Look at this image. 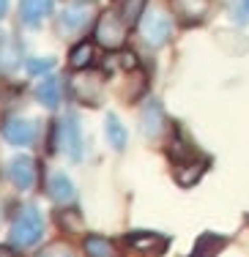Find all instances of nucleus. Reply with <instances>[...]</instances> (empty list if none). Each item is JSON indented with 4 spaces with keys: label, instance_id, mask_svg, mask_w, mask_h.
<instances>
[{
    "label": "nucleus",
    "instance_id": "nucleus-1",
    "mask_svg": "<svg viewBox=\"0 0 249 257\" xmlns=\"http://www.w3.org/2000/svg\"><path fill=\"white\" fill-rule=\"evenodd\" d=\"M44 235V219H41V211L36 205H20L11 219L9 227V246L14 249H30L41 241Z\"/></svg>",
    "mask_w": 249,
    "mask_h": 257
},
{
    "label": "nucleus",
    "instance_id": "nucleus-2",
    "mask_svg": "<svg viewBox=\"0 0 249 257\" xmlns=\"http://www.w3.org/2000/svg\"><path fill=\"white\" fill-rule=\"evenodd\" d=\"M104 74L93 69H85V71H74L66 82V90L71 93V99L77 104H85V107H99L101 99H104Z\"/></svg>",
    "mask_w": 249,
    "mask_h": 257
},
{
    "label": "nucleus",
    "instance_id": "nucleus-3",
    "mask_svg": "<svg viewBox=\"0 0 249 257\" xmlns=\"http://www.w3.org/2000/svg\"><path fill=\"white\" fill-rule=\"evenodd\" d=\"M55 143L60 148V154L66 159H71L74 164L82 162L85 156V137H82V123L77 115H63L55 126Z\"/></svg>",
    "mask_w": 249,
    "mask_h": 257
},
{
    "label": "nucleus",
    "instance_id": "nucleus-4",
    "mask_svg": "<svg viewBox=\"0 0 249 257\" xmlns=\"http://www.w3.org/2000/svg\"><path fill=\"white\" fill-rule=\"evenodd\" d=\"M93 36H96V44L104 47V50H120L126 44V36H129V28L126 22L118 17V11H101L99 20L93 25Z\"/></svg>",
    "mask_w": 249,
    "mask_h": 257
},
{
    "label": "nucleus",
    "instance_id": "nucleus-5",
    "mask_svg": "<svg viewBox=\"0 0 249 257\" xmlns=\"http://www.w3.org/2000/svg\"><path fill=\"white\" fill-rule=\"evenodd\" d=\"M90 22H93V9H90L88 3H82V0H74V3H69L63 11H58V33L63 36H82L85 30L90 28Z\"/></svg>",
    "mask_w": 249,
    "mask_h": 257
},
{
    "label": "nucleus",
    "instance_id": "nucleus-6",
    "mask_svg": "<svg viewBox=\"0 0 249 257\" xmlns=\"http://www.w3.org/2000/svg\"><path fill=\"white\" fill-rule=\"evenodd\" d=\"M3 137L14 148H33L39 140V123L33 118H22V115H11L3 123Z\"/></svg>",
    "mask_w": 249,
    "mask_h": 257
},
{
    "label": "nucleus",
    "instance_id": "nucleus-7",
    "mask_svg": "<svg viewBox=\"0 0 249 257\" xmlns=\"http://www.w3.org/2000/svg\"><path fill=\"white\" fill-rule=\"evenodd\" d=\"M6 175H9L11 186H14L17 192H33V189H36V181H39V164H36L33 156L20 154V156H14V159L9 162Z\"/></svg>",
    "mask_w": 249,
    "mask_h": 257
},
{
    "label": "nucleus",
    "instance_id": "nucleus-8",
    "mask_svg": "<svg viewBox=\"0 0 249 257\" xmlns=\"http://www.w3.org/2000/svg\"><path fill=\"white\" fill-rule=\"evenodd\" d=\"M140 30H143V39L151 47H165L173 36V20L165 11H148L140 20Z\"/></svg>",
    "mask_w": 249,
    "mask_h": 257
},
{
    "label": "nucleus",
    "instance_id": "nucleus-9",
    "mask_svg": "<svg viewBox=\"0 0 249 257\" xmlns=\"http://www.w3.org/2000/svg\"><path fill=\"white\" fill-rule=\"evenodd\" d=\"M126 246L140 257H159L162 252H167L170 238L159 235V232H151V230H135L126 235Z\"/></svg>",
    "mask_w": 249,
    "mask_h": 257
},
{
    "label": "nucleus",
    "instance_id": "nucleus-10",
    "mask_svg": "<svg viewBox=\"0 0 249 257\" xmlns=\"http://www.w3.org/2000/svg\"><path fill=\"white\" fill-rule=\"evenodd\" d=\"M47 197H50L55 205H71L77 200L74 181H71L66 173H60V170L50 173V178H47Z\"/></svg>",
    "mask_w": 249,
    "mask_h": 257
},
{
    "label": "nucleus",
    "instance_id": "nucleus-11",
    "mask_svg": "<svg viewBox=\"0 0 249 257\" xmlns=\"http://www.w3.org/2000/svg\"><path fill=\"white\" fill-rule=\"evenodd\" d=\"M50 17H55V0H20V20L28 28L44 25Z\"/></svg>",
    "mask_w": 249,
    "mask_h": 257
},
{
    "label": "nucleus",
    "instance_id": "nucleus-12",
    "mask_svg": "<svg viewBox=\"0 0 249 257\" xmlns=\"http://www.w3.org/2000/svg\"><path fill=\"white\" fill-rule=\"evenodd\" d=\"M36 101L41 104L44 109H58L60 101H63V79L50 74H44L36 85Z\"/></svg>",
    "mask_w": 249,
    "mask_h": 257
},
{
    "label": "nucleus",
    "instance_id": "nucleus-13",
    "mask_svg": "<svg viewBox=\"0 0 249 257\" xmlns=\"http://www.w3.org/2000/svg\"><path fill=\"white\" fill-rule=\"evenodd\" d=\"M143 134L148 140H159L165 134V126H167V118H165V107H162L156 99H151L143 109Z\"/></svg>",
    "mask_w": 249,
    "mask_h": 257
},
{
    "label": "nucleus",
    "instance_id": "nucleus-14",
    "mask_svg": "<svg viewBox=\"0 0 249 257\" xmlns=\"http://www.w3.org/2000/svg\"><path fill=\"white\" fill-rule=\"evenodd\" d=\"M211 0H173V11L181 22L194 25V22H203L208 17Z\"/></svg>",
    "mask_w": 249,
    "mask_h": 257
},
{
    "label": "nucleus",
    "instance_id": "nucleus-15",
    "mask_svg": "<svg viewBox=\"0 0 249 257\" xmlns=\"http://www.w3.org/2000/svg\"><path fill=\"white\" fill-rule=\"evenodd\" d=\"M96 63H99V50H96V41H80V44L71 47V52H69V69L71 71L93 69Z\"/></svg>",
    "mask_w": 249,
    "mask_h": 257
},
{
    "label": "nucleus",
    "instance_id": "nucleus-16",
    "mask_svg": "<svg viewBox=\"0 0 249 257\" xmlns=\"http://www.w3.org/2000/svg\"><path fill=\"white\" fill-rule=\"evenodd\" d=\"M205 167H208L205 162H194V159H186V162H175L173 178H175V183H178V186L189 189V186H194V183L200 181V175L205 173Z\"/></svg>",
    "mask_w": 249,
    "mask_h": 257
},
{
    "label": "nucleus",
    "instance_id": "nucleus-17",
    "mask_svg": "<svg viewBox=\"0 0 249 257\" xmlns=\"http://www.w3.org/2000/svg\"><path fill=\"white\" fill-rule=\"evenodd\" d=\"M104 137H107V143H110L112 151H123L126 148V143H129V132H126V126L120 123L118 115L110 112L104 118Z\"/></svg>",
    "mask_w": 249,
    "mask_h": 257
},
{
    "label": "nucleus",
    "instance_id": "nucleus-18",
    "mask_svg": "<svg viewBox=\"0 0 249 257\" xmlns=\"http://www.w3.org/2000/svg\"><path fill=\"white\" fill-rule=\"evenodd\" d=\"M82 249H85V257H120L118 246L104 235H88Z\"/></svg>",
    "mask_w": 249,
    "mask_h": 257
},
{
    "label": "nucleus",
    "instance_id": "nucleus-19",
    "mask_svg": "<svg viewBox=\"0 0 249 257\" xmlns=\"http://www.w3.org/2000/svg\"><path fill=\"white\" fill-rule=\"evenodd\" d=\"M55 222L60 230H69V232H82L85 230V219H82V211L74 205H63L58 208L55 213Z\"/></svg>",
    "mask_w": 249,
    "mask_h": 257
},
{
    "label": "nucleus",
    "instance_id": "nucleus-20",
    "mask_svg": "<svg viewBox=\"0 0 249 257\" xmlns=\"http://www.w3.org/2000/svg\"><path fill=\"white\" fill-rule=\"evenodd\" d=\"M118 17L126 22V28H135L140 20H143V14L148 11V0H120L118 3Z\"/></svg>",
    "mask_w": 249,
    "mask_h": 257
},
{
    "label": "nucleus",
    "instance_id": "nucleus-21",
    "mask_svg": "<svg viewBox=\"0 0 249 257\" xmlns=\"http://www.w3.org/2000/svg\"><path fill=\"white\" fill-rule=\"evenodd\" d=\"M224 243H227V238L214 235V232H205V235L197 238L192 257H216V254H219L222 249H224Z\"/></svg>",
    "mask_w": 249,
    "mask_h": 257
},
{
    "label": "nucleus",
    "instance_id": "nucleus-22",
    "mask_svg": "<svg viewBox=\"0 0 249 257\" xmlns=\"http://www.w3.org/2000/svg\"><path fill=\"white\" fill-rule=\"evenodd\" d=\"M22 66H25V71L30 77H44L58 66V58H52V55H47V58L44 55H28V58L22 60Z\"/></svg>",
    "mask_w": 249,
    "mask_h": 257
},
{
    "label": "nucleus",
    "instance_id": "nucleus-23",
    "mask_svg": "<svg viewBox=\"0 0 249 257\" xmlns=\"http://www.w3.org/2000/svg\"><path fill=\"white\" fill-rule=\"evenodd\" d=\"M107 69H110V71L120 69V71H126V74H129L132 69H137V58H135V52H129V50H118L115 55H110V60H107Z\"/></svg>",
    "mask_w": 249,
    "mask_h": 257
},
{
    "label": "nucleus",
    "instance_id": "nucleus-24",
    "mask_svg": "<svg viewBox=\"0 0 249 257\" xmlns=\"http://www.w3.org/2000/svg\"><path fill=\"white\" fill-rule=\"evenodd\" d=\"M39 257H80V254L74 252V246H71V243H66V241H52V243H47V246L41 249Z\"/></svg>",
    "mask_w": 249,
    "mask_h": 257
},
{
    "label": "nucleus",
    "instance_id": "nucleus-25",
    "mask_svg": "<svg viewBox=\"0 0 249 257\" xmlns=\"http://www.w3.org/2000/svg\"><path fill=\"white\" fill-rule=\"evenodd\" d=\"M230 17L235 25H249V0H233L230 3Z\"/></svg>",
    "mask_w": 249,
    "mask_h": 257
},
{
    "label": "nucleus",
    "instance_id": "nucleus-26",
    "mask_svg": "<svg viewBox=\"0 0 249 257\" xmlns=\"http://www.w3.org/2000/svg\"><path fill=\"white\" fill-rule=\"evenodd\" d=\"M0 257H25V254L14 246H0Z\"/></svg>",
    "mask_w": 249,
    "mask_h": 257
},
{
    "label": "nucleus",
    "instance_id": "nucleus-27",
    "mask_svg": "<svg viewBox=\"0 0 249 257\" xmlns=\"http://www.w3.org/2000/svg\"><path fill=\"white\" fill-rule=\"evenodd\" d=\"M9 11H11V0H0V22L9 17Z\"/></svg>",
    "mask_w": 249,
    "mask_h": 257
},
{
    "label": "nucleus",
    "instance_id": "nucleus-28",
    "mask_svg": "<svg viewBox=\"0 0 249 257\" xmlns=\"http://www.w3.org/2000/svg\"><path fill=\"white\" fill-rule=\"evenodd\" d=\"M0 128H3V123H0Z\"/></svg>",
    "mask_w": 249,
    "mask_h": 257
}]
</instances>
